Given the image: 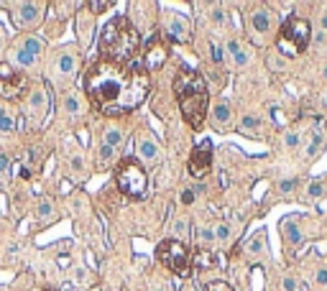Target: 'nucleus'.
Returning a JSON list of instances; mask_svg holds the SVG:
<instances>
[{
  "label": "nucleus",
  "instance_id": "36",
  "mask_svg": "<svg viewBox=\"0 0 327 291\" xmlns=\"http://www.w3.org/2000/svg\"><path fill=\"white\" fill-rule=\"evenodd\" d=\"M182 202H184V205H192V202H195V189H184V192H182Z\"/></svg>",
  "mask_w": 327,
  "mask_h": 291
},
{
  "label": "nucleus",
  "instance_id": "11",
  "mask_svg": "<svg viewBox=\"0 0 327 291\" xmlns=\"http://www.w3.org/2000/svg\"><path fill=\"white\" fill-rule=\"evenodd\" d=\"M248 21H251L253 33H258V36H266V33H271V28H274V13L268 8H256Z\"/></svg>",
  "mask_w": 327,
  "mask_h": 291
},
{
  "label": "nucleus",
  "instance_id": "16",
  "mask_svg": "<svg viewBox=\"0 0 327 291\" xmlns=\"http://www.w3.org/2000/svg\"><path fill=\"white\" fill-rule=\"evenodd\" d=\"M212 118H215L218 125H228V123H230V107H228V103H218L215 110H212Z\"/></svg>",
  "mask_w": 327,
  "mask_h": 291
},
{
  "label": "nucleus",
  "instance_id": "45",
  "mask_svg": "<svg viewBox=\"0 0 327 291\" xmlns=\"http://www.w3.org/2000/svg\"><path fill=\"white\" fill-rule=\"evenodd\" d=\"M320 23H322V28H325V31H327V13H325V16H322V21H320Z\"/></svg>",
  "mask_w": 327,
  "mask_h": 291
},
{
  "label": "nucleus",
  "instance_id": "43",
  "mask_svg": "<svg viewBox=\"0 0 327 291\" xmlns=\"http://www.w3.org/2000/svg\"><path fill=\"white\" fill-rule=\"evenodd\" d=\"M18 176H21V179H31V171L23 166V169H18Z\"/></svg>",
  "mask_w": 327,
  "mask_h": 291
},
{
  "label": "nucleus",
  "instance_id": "42",
  "mask_svg": "<svg viewBox=\"0 0 327 291\" xmlns=\"http://www.w3.org/2000/svg\"><path fill=\"white\" fill-rule=\"evenodd\" d=\"M8 169V156H0V174Z\"/></svg>",
  "mask_w": 327,
  "mask_h": 291
},
{
  "label": "nucleus",
  "instance_id": "32",
  "mask_svg": "<svg viewBox=\"0 0 327 291\" xmlns=\"http://www.w3.org/2000/svg\"><path fill=\"white\" fill-rule=\"evenodd\" d=\"M279 189H281V192H291V189H297V179H284V182H279Z\"/></svg>",
  "mask_w": 327,
  "mask_h": 291
},
{
  "label": "nucleus",
  "instance_id": "23",
  "mask_svg": "<svg viewBox=\"0 0 327 291\" xmlns=\"http://www.w3.org/2000/svg\"><path fill=\"white\" fill-rule=\"evenodd\" d=\"M123 141V133L120 130H108V136H105V146H110V148H112V146H118Z\"/></svg>",
  "mask_w": 327,
  "mask_h": 291
},
{
  "label": "nucleus",
  "instance_id": "9",
  "mask_svg": "<svg viewBox=\"0 0 327 291\" xmlns=\"http://www.w3.org/2000/svg\"><path fill=\"white\" fill-rule=\"evenodd\" d=\"M166 57H169L166 43L161 39H151L149 43H146V51H143V69L146 72H156L159 66H164Z\"/></svg>",
  "mask_w": 327,
  "mask_h": 291
},
{
  "label": "nucleus",
  "instance_id": "46",
  "mask_svg": "<svg viewBox=\"0 0 327 291\" xmlns=\"http://www.w3.org/2000/svg\"><path fill=\"white\" fill-rule=\"evenodd\" d=\"M322 74H325V80H327V66H325V69H322Z\"/></svg>",
  "mask_w": 327,
  "mask_h": 291
},
{
  "label": "nucleus",
  "instance_id": "41",
  "mask_svg": "<svg viewBox=\"0 0 327 291\" xmlns=\"http://www.w3.org/2000/svg\"><path fill=\"white\" fill-rule=\"evenodd\" d=\"M77 107H80V105H77V100H74V97H69V100H66V110H72V113H77Z\"/></svg>",
  "mask_w": 327,
  "mask_h": 291
},
{
  "label": "nucleus",
  "instance_id": "10",
  "mask_svg": "<svg viewBox=\"0 0 327 291\" xmlns=\"http://www.w3.org/2000/svg\"><path fill=\"white\" fill-rule=\"evenodd\" d=\"M166 39H172L176 43L189 41V23H187L184 16H179V13L166 16Z\"/></svg>",
  "mask_w": 327,
  "mask_h": 291
},
{
  "label": "nucleus",
  "instance_id": "22",
  "mask_svg": "<svg viewBox=\"0 0 327 291\" xmlns=\"http://www.w3.org/2000/svg\"><path fill=\"white\" fill-rule=\"evenodd\" d=\"M299 143H302V138H299V133H294V130H289L284 136V146H286V148H297Z\"/></svg>",
  "mask_w": 327,
  "mask_h": 291
},
{
  "label": "nucleus",
  "instance_id": "21",
  "mask_svg": "<svg viewBox=\"0 0 327 291\" xmlns=\"http://www.w3.org/2000/svg\"><path fill=\"white\" fill-rule=\"evenodd\" d=\"M59 69H62L64 74L74 72V57H72V54H62V59H59Z\"/></svg>",
  "mask_w": 327,
  "mask_h": 291
},
{
  "label": "nucleus",
  "instance_id": "29",
  "mask_svg": "<svg viewBox=\"0 0 327 291\" xmlns=\"http://www.w3.org/2000/svg\"><path fill=\"white\" fill-rule=\"evenodd\" d=\"M26 51L31 54V57H36V54H41V43L36 39H28L26 41Z\"/></svg>",
  "mask_w": 327,
  "mask_h": 291
},
{
  "label": "nucleus",
  "instance_id": "34",
  "mask_svg": "<svg viewBox=\"0 0 327 291\" xmlns=\"http://www.w3.org/2000/svg\"><path fill=\"white\" fill-rule=\"evenodd\" d=\"M299 289V284H297V278H291V276H286L284 278V291H297Z\"/></svg>",
  "mask_w": 327,
  "mask_h": 291
},
{
  "label": "nucleus",
  "instance_id": "38",
  "mask_svg": "<svg viewBox=\"0 0 327 291\" xmlns=\"http://www.w3.org/2000/svg\"><path fill=\"white\" fill-rule=\"evenodd\" d=\"M174 230H176V235H187V232H189V225H187V222H184V220H179Z\"/></svg>",
  "mask_w": 327,
  "mask_h": 291
},
{
  "label": "nucleus",
  "instance_id": "5",
  "mask_svg": "<svg viewBox=\"0 0 327 291\" xmlns=\"http://www.w3.org/2000/svg\"><path fill=\"white\" fill-rule=\"evenodd\" d=\"M115 184L128 199H143L149 192V174L136 159H123L115 166Z\"/></svg>",
  "mask_w": 327,
  "mask_h": 291
},
{
  "label": "nucleus",
  "instance_id": "14",
  "mask_svg": "<svg viewBox=\"0 0 327 291\" xmlns=\"http://www.w3.org/2000/svg\"><path fill=\"white\" fill-rule=\"evenodd\" d=\"M281 232H284V238L291 243V245H297V243H302V230H299V225H297V220H284V225H281Z\"/></svg>",
  "mask_w": 327,
  "mask_h": 291
},
{
  "label": "nucleus",
  "instance_id": "44",
  "mask_svg": "<svg viewBox=\"0 0 327 291\" xmlns=\"http://www.w3.org/2000/svg\"><path fill=\"white\" fill-rule=\"evenodd\" d=\"M212 18H215L218 23H222V10H215V13H212Z\"/></svg>",
  "mask_w": 327,
  "mask_h": 291
},
{
  "label": "nucleus",
  "instance_id": "15",
  "mask_svg": "<svg viewBox=\"0 0 327 291\" xmlns=\"http://www.w3.org/2000/svg\"><path fill=\"white\" fill-rule=\"evenodd\" d=\"M325 143H327L325 133H312V141L307 146V159H317V156L322 153V148H325Z\"/></svg>",
  "mask_w": 327,
  "mask_h": 291
},
{
  "label": "nucleus",
  "instance_id": "40",
  "mask_svg": "<svg viewBox=\"0 0 327 291\" xmlns=\"http://www.w3.org/2000/svg\"><path fill=\"white\" fill-rule=\"evenodd\" d=\"M202 240H205V243L215 240V232H212V230H202Z\"/></svg>",
  "mask_w": 327,
  "mask_h": 291
},
{
  "label": "nucleus",
  "instance_id": "1",
  "mask_svg": "<svg viewBox=\"0 0 327 291\" xmlns=\"http://www.w3.org/2000/svg\"><path fill=\"white\" fill-rule=\"evenodd\" d=\"M151 80L143 64H112L100 59L85 74V92L92 105L105 115H126L143 105L149 97Z\"/></svg>",
  "mask_w": 327,
  "mask_h": 291
},
{
  "label": "nucleus",
  "instance_id": "24",
  "mask_svg": "<svg viewBox=\"0 0 327 291\" xmlns=\"http://www.w3.org/2000/svg\"><path fill=\"white\" fill-rule=\"evenodd\" d=\"M112 161V148L110 146H100V166H108Z\"/></svg>",
  "mask_w": 327,
  "mask_h": 291
},
{
  "label": "nucleus",
  "instance_id": "31",
  "mask_svg": "<svg viewBox=\"0 0 327 291\" xmlns=\"http://www.w3.org/2000/svg\"><path fill=\"white\" fill-rule=\"evenodd\" d=\"M110 5H112V3H108V0H103V3H100V0H95V3H89L87 8H89V10H95V13H103V10H108Z\"/></svg>",
  "mask_w": 327,
  "mask_h": 291
},
{
  "label": "nucleus",
  "instance_id": "8",
  "mask_svg": "<svg viewBox=\"0 0 327 291\" xmlns=\"http://www.w3.org/2000/svg\"><path fill=\"white\" fill-rule=\"evenodd\" d=\"M187 169L195 179H205L212 169V143L210 141H202L195 146V151H192L189 161H187Z\"/></svg>",
  "mask_w": 327,
  "mask_h": 291
},
{
  "label": "nucleus",
  "instance_id": "30",
  "mask_svg": "<svg viewBox=\"0 0 327 291\" xmlns=\"http://www.w3.org/2000/svg\"><path fill=\"white\" fill-rule=\"evenodd\" d=\"M0 130H13V120H10V115L3 113V110H0Z\"/></svg>",
  "mask_w": 327,
  "mask_h": 291
},
{
  "label": "nucleus",
  "instance_id": "35",
  "mask_svg": "<svg viewBox=\"0 0 327 291\" xmlns=\"http://www.w3.org/2000/svg\"><path fill=\"white\" fill-rule=\"evenodd\" d=\"M18 62L23 64V66H31V64H33V57H31L28 51H21V54H18Z\"/></svg>",
  "mask_w": 327,
  "mask_h": 291
},
{
  "label": "nucleus",
  "instance_id": "4",
  "mask_svg": "<svg viewBox=\"0 0 327 291\" xmlns=\"http://www.w3.org/2000/svg\"><path fill=\"white\" fill-rule=\"evenodd\" d=\"M312 41V26L307 18H297V16H289L279 28V36H276V46L284 57H297L304 49L309 46Z\"/></svg>",
  "mask_w": 327,
  "mask_h": 291
},
{
  "label": "nucleus",
  "instance_id": "2",
  "mask_svg": "<svg viewBox=\"0 0 327 291\" xmlns=\"http://www.w3.org/2000/svg\"><path fill=\"white\" fill-rule=\"evenodd\" d=\"M174 95L179 100V110H182L184 120L189 123V128L199 130L205 125V115L210 105L205 77L195 69H189V66H179V72L174 77Z\"/></svg>",
  "mask_w": 327,
  "mask_h": 291
},
{
  "label": "nucleus",
  "instance_id": "7",
  "mask_svg": "<svg viewBox=\"0 0 327 291\" xmlns=\"http://www.w3.org/2000/svg\"><path fill=\"white\" fill-rule=\"evenodd\" d=\"M26 77L16 72V69H10L8 64H0V97H5V100H16L18 95H23L26 92Z\"/></svg>",
  "mask_w": 327,
  "mask_h": 291
},
{
  "label": "nucleus",
  "instance_id": "12",
  "mask_svg": "<svg viewBox=\"0 0 327 291\" xmlns=\"http://www.w3.org/2000/svg\"><path fill=\"white\" fill-rule=\"evenodd\" d=\"M39 18H41V5L23 3V5L18 8V13H16V23L18 26H31V23H36Z\"/></svg>",
  "mask_w": 327,
  "mask_h": 291
},
{
  "label": "nucleus",
  "instance_id": "20",
  "mask_svg": "<svg viewBox=\"0 0 327 291\" xmlns=\"http://www.w3.org/2000/svg\"><path fill=\"white\" fill-rule=\"evenodd\" d=\"M228 49H230V54H233V59H235V64H238V66H243V64L248 62L245 51L240 49V43H238V41H230V43H228Z\"/></svg>",
  "mask_w": 327,
  "mask_h": 291
},
{
  "label": "nucleus",
  "instance_id": "28",
  "mask_svg": "<svg viewBox=\"0 0 327 291\" xmlns=\"http://www.w3.org/2000/svg\"><path fill=\"white\" fill-rule=\"evenodd\" d=\"M240 125H243V128H248V130H253V128H258V125H261V120H258V118H253V115H243Z\"/></svg>",
  "mask_w": 327,
  "mask_h": 291
},
{
  "label": "nucleus",
  "instance_id": "3",
  "mask_svg": "<svg viewBox=\"0 0 327 291\" xmlns=\"http://www.w3.org/2000/svg\"><path fill=\"white\" fill-rule=\"evenodd\" d=\"M141 49V33L126 16H115L100 33V59L112 64H133Z\"/></svg>",
  "mask_w": 327,
  "mask_h": 291
},
{
  "label": "nucleus",
  "instance_id": "39",
  "mask_svg": "<svg viewBox=\"0 0 327 291\" xmlns=\"http://www.w3.org/2000/svg\"><path fill=\"white\" fill-rule=\"evenodd\" d=\"M39 215H41V217H49V215H51V205L44 202V205L39 207Z\"/></svg>",
  "mask_w": 327,
  "mask_h": 291
},
{
  "label": "nucleus",
  "instance_id": "25",
  "mask_svg": "<svg viewBox=\"0 0 327 291\" xmlns=\"http://www.w3.org/2000/svg\"><path fill=\"white\" fill-rule=\"evenodd\" d=\"M205 291H235L230 284H225V281H210L205 286Z\"/></svg>",
  "mask_w": 327,
  "mask_h": 291
},
{
  "label": "nucleus",
  "instance_id": "19",
  "mask_svg": "<svg viewBox=\"0 0 327 291\" xmlns=\"http://www.w3.org/2000/svg\"><path fill=\"white\" fill-rule=\"evenodd\" d=\"M215 263H218L215 255H212V253H205V250L197 253L195 258H192V266H199V268H210V266H215Z\"/></svg>",
  "mask_w": 327,
  "mask_h": 291
},
{
  "label": "nucleus",
  "instance_id": "6",
  "mask_svg": "<svg viewBox=\"0 0 327 291\" xmlns=\"http://www.w3.org/2000/svg\"><path fill=\"white\" fill-rule=\"evenodd\" d=\"M156 258L179 278H187L192 271V250L187 248V243L176 240V238H169L156 245Z\"/></svg>",
  "mask_w": 327,
  "mask_h": 291
},
{
  "label": "nucleus",
  "instance_id": "17",
  "mask_svg": "<svg viewBox=\"0 0 327 291\" xmlns=\"http://www.w3.org/2000/svg\"><path fill=\"white\" fill-rule=\"evenodd\" d=\"M266 250V232H256L251 240H248V253H263Z\"/></svg>",
  "mask_w": 327,
  "mask_h": 291
},
{
  "label": "nucleus",
  "instance_id": "13",
  "mask_svg": "<svg viewBox=\"0 0 327 291\" xmlns=\"http://www.w3.org/2000/svg\"><path fill=\"white\" fill-rule=\"evenodd\" d=\"M31 115L33 118H44L46 113V89H36V92L31 95Z\"/></svg>",
  "mask_w": 327,
  "mask_h": 291
},
{
  "label": "nucleus",
  "instance_id": "37",
  "mask_svg": "<svg viewBox=\"0 0 327 291\" xmlns=\"http://www.w3.org/2000/svg\"><path fill=\"white\" fill-rule=\"evenodd\" d=\"M212 62H215V64L222 62V49L218 46V43H212Z\"/></svg>",
  "mask_w": 327,
  "mask_h": 291
},
{
  "label": "nucleus",
  "instance_id": "33",
  "mask_svg": "<svg viewBox=\"0 0 327 291\" xmlns=\"http://www.w3.org/2000/svg\"><path fill=\"white\" fill-rule=\"evenodd\" d=\"M215 238H218V240H225V238H230V228L225 225V222H222V225H218V230H215Z\"/></svg>",
  "mask_w": 327,
  "mask_h": 291
},
{
  "label": "nucleus",
  "instance_id": "27",
  "mask_svg": "<svg viewBox=\"0 0 327 291\" xmlns=\"http://www.w3.org/2000/svg\"><path fill=\"white\" fill-rule=\"evenodd\" d=\"M314 284L320 289H327V268H317V273H314Z\"/></svg>",
  "mask_w": 327,
  "mask_h": 291
},
{
  "label": "nucleus",
  "instance_id": "26",
  "mask_svg": "<svg viewBox=\"0 0 327 291\" xmlns=\"http://www.w3.org/2000/svg\"><path fill=\"white\" fill-rule=\"evenodd\" d=\"M307 197H309V199L322 197V184H320V182H312V184L307 187Z\"/></svg>",
  "mask_w": 327,
  "mask_h": 291
},
{
  "label": "nucleus",
  "instance_id": "18",
  "mask_svg": "<svg viewBox=\"0 0 327 291\" xmlns=\"http://www.w3.org/2000/svg\"><path fill=\"white\" fill-rule=\"evenodd\" d=\"M138 153H141V159L153 161V159H156V143L149 141V138H143V141L138 143Z\"/></svg>",
  "mask_w": 327,
  "mask_h": 291
}]
</instances>
